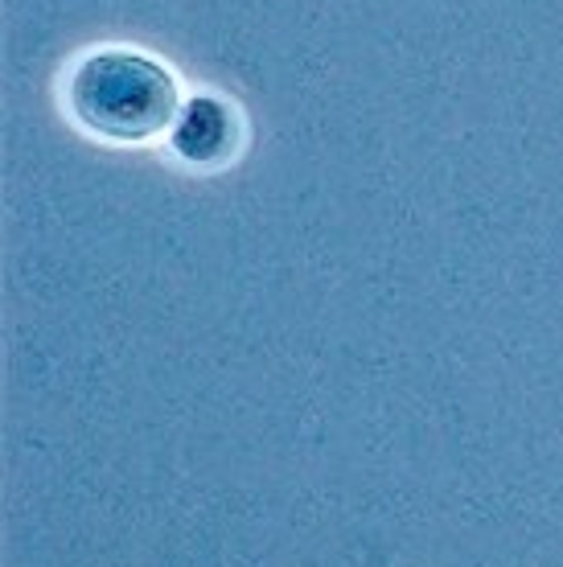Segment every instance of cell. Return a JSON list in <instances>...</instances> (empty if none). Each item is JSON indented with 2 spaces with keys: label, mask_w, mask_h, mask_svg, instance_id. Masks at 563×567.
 Returning <instances> with one entry per match:
<instances>
[{
  "label": "cell",
  "mask_w": 563,
  "mask_h": 567,
  "mask_svg": "<svg viewBox=\"0 0 563 567\" xmlns=\"http://www.w3.org/2000/svg\"><path fill=\"white\" fill-rule=\"evenodd\" d=\"M71 115L108 141H153L182 112V91L156 58L136 50H99L66 86Z\"/></svg>",
  "instance_id": "1"
},
{
  "label": "cell",
  "mask_w": 563,
  "mask_h": 567,
  "mask_svg": "<svg viewBox=\"0 0 563 567\" xmlns=\"http://www.w3.org/2000/svg\"><path fill=\"white\" fill-rule=\"evenodd\" d=\"M231 144H235V120L214 100L190 103L173 132V148L190 161H218L231 153Z\"/></svg>",
  "instance_id": "2"
}]
</instances>
